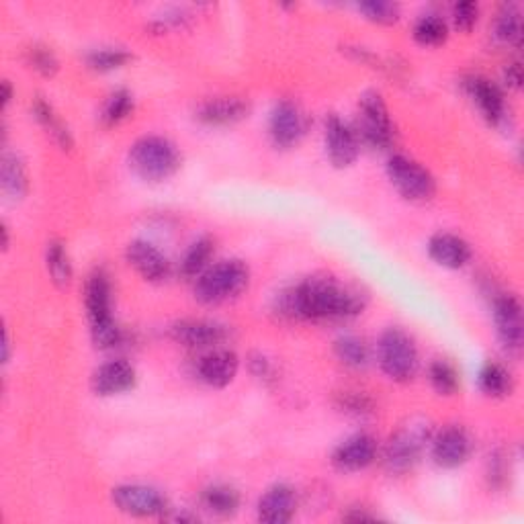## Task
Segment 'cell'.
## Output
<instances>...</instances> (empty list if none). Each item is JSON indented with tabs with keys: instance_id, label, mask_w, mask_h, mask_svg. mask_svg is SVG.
<instances>
[{
	"instance_id": "6da1fadb",
	"label": "cell",
	"mask_w": 524,
	"mask_h": 524,
	"mask_svg": "<svg viewBox=\"0 0 524 524\" xmlns=\"http://www.w3.org/2000/svg\"><path fill=\"white\" fill-rule=\"evenodd\" d=\"M367 308V295L336 277L314 275L287 289L277 299L281 316L301 322H334L357 318Z\"/></svg>"
},
{
	"instance_id": "7a4b0ae2",
	"label": "cell",
	"mask_w": 524,
	"mask_h": 524,
	"mask_svg": "<svg viewBox=\"0 0 524 524\" xmlns=\"http://www.w3.org/2000/svg\"><path fill=\"white\" fill-rule=\"evenodd\" d=\"M84 305L91 322V336L97 348L109 351L121 344V328L111 310V283L103 271H95L84 287Z\"/></svg>"
},
{
	"instance_id": "3957f363",
	"label": "cell",
	"mask_w": 524,
	"mask_h": 524,
	"mask_svg": "<svg viewBox=\"0 0 524 524\" xmlns=\"http://www.w3.org/2000/svg\"><path fill=\"white\" fill-rule=\"evenodd\" d=\"M127 162L142 181L162 183L181 168V152L162 136H146L129 148Z\"/></svg>"
},
{
	"instance_id": "277c9868",
	"label": "cell",
	"mask_w": 524,
	"mask_h": 524,
	"mask_svg": "<svg viewBox=\"0 0 524 524\" xmlns=\"http://www.w3.org/2000/svg\"><path fill=\"white\" fill-rule=\"evenodd\" d=\"M250 269L246 262L232 258L205 269L195 281V299L203 305H220L236 299L248 289Z\"/></svg>"
},
{
	"instance_id": "5b68a950",
	"label": "cell",
	"mask_w": 524,
	"mask_h": 524,
	"mask_svg": "<svg viewBox=\"0 0 524 524\" xmlns=\"http://www.w3.org/2000/svg\"><path fill=\"white\" fill-rule=\"evenodd\" d=\"M377 359L381 371L398 383H408L418 373V348L410 334L402 328H387L377 344Z\"/></svg>"
},
{
	"instance_id": "8992f818",
	"label": "cell",
	"mask_w": 524,
	"mask_h": 524,
	"mask_svg": "<svg viewBox=\"0 0 524 524\" xmlns=\"http://www.w3.org/2000/svg\"><path fill=\"white\" fill-rule=\"evenodd\" d=\"M428 439H430V428L426 422L412 420L410 424L402 426L391 436L385 447L383 463L387 471L396 475L410 471L418 463Z\"/></svg>"
},
{
	"instance_id": "52a82bcc",
	"label": "cell",
	"mask_w": 524,
	"mask_h": 524,
	"mask_svg": "<svg viewBox=\"0 0 524 524\" xmlns=\"http://www.w3.org/2000/svg\"><path fill=\"white\" fill-rule=\"evenodd\" d=\"M387 177L408 201L424 203L436 195V181L432 174L408 156H391L387 162Z\"/></svg>"
},
{
	"instance_id": "ba28073f",
	"label": "cell",
	"mask_w": 524,
	"mask_h": 524,
	"mask_svg": "<svg viewBox=\"0 0 524 524\" xmlns=\"http://www.w3.org/2000/svg\"><path fill=\"white\" fill-rule=\"evenodd\" d=\"M357 138L375 150H387L393 144L389 109L377 91H367L359 101Z\"/></svg>"
},
{
	"instance_id": "9c48e42d",
	"label": "cell",
	"mask_w": 524,
	"mask_h": 524,
	"mask_svg": "<svg viewBox=\"0 0 524 524\" xmlns=\"http://www.w3.org/2000/svg\"><path fill=\"white\" fill-rule=\"evenodd\" d=\"M308 115L293 101H279L269 117V136L277 148H295L308 134Z\"/></svg>"
},
{
	"instance_id": "30bf717a",
	"label": "cell",
	"mask_w": 524,
	"mask_h": 524,
	"mask_svg": "<svg viewBox=\"0 0 524 524\" xmlns=\"http://www.w3.org/2000/svg\"><path fill=\"white\" fill-rule=\"evenodd\" d=\"M111 500L119 512L134 518L162 516L168 508L166 498L156 488L142 484H127L115 488L111 492Z\"/></svg>"
},
{
	"instance_id": "8fae6325",
	"label": "cell",
	"mask_w": 524,
	"mask_h": 524,
	"mask_svg": "<svg viewBox=\"0 0 524 524\" xmlns=\"http://www.w3.org/2000/svg\"><path fill=\"white\" fill-rule=\"evenodd\" d=\"M324 142H326V154L336 168H348L353 166L359 158V138L357 131L348 127L338 115H328L324 125Z\"/></svg>"
},
{
	"instance_id": "7c38bea8",
	"label": "cell",
	"mask_w": 524,
	"mask_h": 524,
	"mask_svg": "<svg viewBox=\"0 0 524 524\" xmlns=\"http://www.w3.org/2000/svg\"><path fill=\"white\" fill-rule=\"evenodd\" d=\"M473 451V441L465 428L449 426L436 434L432 441V459L443 469H457L467 463Z\"/></svg>"
},
{
	"instance_id": "4fadbf2b",
	"label": "cell",
	"mask_w": 524,
	"mask_h": 524,
	"mask_svg": "<svg viewBox=\"0 0 524 524\" xmlns=\"http://www.w3.org/2000/svg\"><path fill=\"white\" fill-rule=\"evenodd\" d=\"M463 84H465V93L477 105L479 113H482V117L490 125L498 127L506 121L504 95L492 80H488L486 76H469L465 78Z\"/></svg>"
},
{
	"instance_id": "5bb4252c",
	"label": "cell",
	"mask_w": 524,
	"mask_h": 524,
	"mask_svg": "<svg viewBox=\"0 0 524 524\" xmlns=\"http://www.w3.org/2000/svg\"><path fill=\"white\" fill-rule=\"evenodd\" d=\"M494 324L506 351H520L524 338L522 308L514 295H500L494 299Z\"/></svg>"
},
{
	"instance_id": "9a60e30c",
	"label": "cell",
	"mask_w": 524,
	"mask_h": 524,
	"mask_svg": "<svg viewBox=\"0 0 524 524\" xmlns=\"http://www.w3.org/2000/svg\"><path fill=\"white\" fill-rule=\"evenodd\" d=\"M170 336L187 348H215L228 338L226 326L209 320H181L170 326Z\"/></svg>"
},
{
	"instance_id": "2e32d148",
	"label": "cell",
	"mask_w": 524,
	"mask_h": 524,
	"mask_svg": "<svg viewBox=\"0 0 524 524\" xmlns=\"http://www.w3.org/2000/svg\"><path fill=\"white\" fill-rule=\"evenodd\" d=\"M377 449V441L371 434H355L336 447L332 463L338 471L344 473L363 471L377 459Z\"/></svg>"
},
{
	"instance_id": "e0dca14e",
	"label": "cell",
	"mask_w": 524,
	"mask_h": 524,
	"mask_svg": "<svg viewBox=\"0 0 524 524\" xmlns=\"http://www.w3.org/2000/svg\"><path fill=\"white\" fill-rule=\"evenodd\" d=\"M125 258L129 262V267H134L138 275L150 283H160L170 273L168 258L154 244L146 240L129 242L125 250Z\"/></svg>"
},
{
	"instance_id": "ac0fdd59",
	"label": "cell",
	"mask_w": 524,
	"mask_h": 524,
	"mask_svg": "<svg viewBox=\"0 0 524 524\" xmlns=\"http://www.w3.org/2000/svg\"><path fill=\"white\" fill-rule=\"evenodd\" d=\"M136 369L127 361H109L101 365L91 379V387L101 398L121 396V393L134 389Z\"/></svg>"
},
{
	"instance_id": "d6986e66",
	"label": "cell",
	"mask_w": 524,
	"mask_h": 524,
	"mask_svg": "<svg viewBox=\"0 0 524 524\" xmlns=\"http://www.w3.org/2000/svg\"><path fill=\"white\" fill-rule=\"evenodd\" d=\"M297 496L291 486L277 484L258 500V520L267 524H285L295 516Z\"/></svg>"
},
{
	"instance_id": "ffe728a7",
	"label": "cell",
	"mask_w": 524,
	"mask_h": 524,
	"mask_svg": "<svg viewBox=\"0 0 524 524\" xmlns=\"http://www.w3.org/2000/svg\"><path fill=\"white\" fill-rule=\"evenodd\" d=\"M428 254L439 267L457 271V269H463L471 260V246L455 234L441 232L430 238Z\"/></svg>"
},
{
	"instance_id": "44dd1931",
	"label": "cell",
	"mask_w": 524,
	"mask_h": 524,
	"mask_svg": "<svg viewBox=\"0 0 524 524\" xmlns=\"http://www.w3.org/2000/svg\"><path fill=\"white\" fill-rule=\"evenodd\" d=\"M238 369H240V361L232 351H213L201 357L197 363L199 379L215 389L230 385L236 379Z\"/></svg>"
},
{
	"instance_id": "7402d4cb",
	"label": "cell",
	"mask_w": 524,
	"mask_h": 524,
	"mask_svg": "<svg viewBox=\"0 0 524 524\" xmlns=\"http://www.w3.org/2000/svg\"><path fill=\"white\" fill-rule=\"evenodd\" d=\"M250 113L248 101L240 97H217L205 101L197 109V119L205 125L222 127V125H234L242 119H246Z\"/></svg>"
},
{
	"instance_id": "603a6c76",
	"label": "cell",
	"mask_w": 524,
	"mask_h": 524,
	"mask_svg": "<svg viewBox=\"0 0 524 524\" xmlns=\"http://www.w3.org/2000/svg\"><path fill=\"white\" fill-rule=\"evenodd\" d=\"M0 185H3V193L13 201H19L27 195L29 177H27L25 162L21 160L19 154L13 152L3 154V162H0Z\"/></svg>"
},
{
	"instance_id": "cb8c5ba5",
	"label": "cell",
	"mask_w": 524,
	"mask_h": 524,
	"mask_svg": "<svg viewBox=\"0 0 524 524\" xmlns=\"http://www.w3.org/2000/svg\"><path fill=\"white\" fill-rule=\"evenodd\" d=\"M494 39L502 43V46H522V19L516 5L500 7L494 21Z\"/></svg>"
},
{
	"instance_id": "d4e9b609",
	"label": "cell",
	"mask_w": 524,
	"mask_h": 524,
	"mask_svg": "<svg viewBox=\"0 0 524 524\" xmlns=\"http://www.w3.org/2000/svg\"><path fill=\"white\" fill-rule=\"evenodd\" d=\"M33 113L35 119L41 123V127L48 131V134L54 138V142L64 148L70 150L72 148V134L68 131V127L62 123V119L56 115V111L52 109L50 103H46L43 99H35L33 103Z\"/></svg>"
},
{
	"instance_id": "484cf974",
	"label": "cell",
	"mask_w": 524,
	"mask_h": 524,
	"mask_svg": "<svg viewBox=\"0 0 524 524\" xmlns=\"http://www.w3.org/2000/svg\"><path fill=\"white\" fill-rule=\"evenodd\" d=\"M203 506L215 516H234L240 508V494L230 486H211L203 492Z\"/></svg>"
},
{
	"instance_id": "4316f807",
	"label": "cell",
	"mask_w": 524,
	"mask_h": 524,
	"mask_svg": "<svg viewBox=\"0 0 524 524\" xmlns=\"http://www.w3.org/2000/svg\"><path fill=\"white\" fill-rule=\"evenodd\" d=\"M447 35H449V27L441 15L428 13L414 23V39L420 43V46L426 48L441 46V43L447 41Z\"/></svg>"
},
{
	"instance_id": "83f0119b",
	"label": "cell",
	"mask_w": 524,
	"mask_h": 524,
	"mask_svg": "<svg viewBox=\"0 0 524 524\" xmlns=\"http://www.w3.org/2000/svg\"><path fill=\"white\" fill-rule=\"evenodd\" d=\"M479 389L490 398L510 396L512 377L500 363H486L479 371Z\"/></svg>"
},
{
	"instance_id": "f1b7e54d",
	"label": "cell",
	"mask_w": 524,
	"mask_h": 524,
	"mask_svg": "<svg viewBox=\"0 0 524 524\" xmlns=\"http://www.w3.org/2000/svg\"><path fill=\"white\" fill-rule=\"evenodd\" d=\"M334 353L338 361L351 369H365L369 363V348L367 344L357 336H340L334 342Z\"/></svg>"
},
{
	"instance_id": "f546056e",
	"label": "cell",
	"mask_w": 524,
	"mask_h": 524,
	"mask_svg": "<svg viewBox=\"0 0 524 524\" xmlns=\"http://www.w3.org/2000/svg\"><path fill=\"white\" fill-rule=\"evenodd\" d=\"M46 265L52 281L58 287H68L72 281V262L62 242H50L46 252Z\"/></svg>"
},
{
	"instance_id": "4dcf8cb0",
	"label": "cell",
	"mask_w": 524,
	"mask_h": 524,
	"mask_svg": "<svg viewBox=\"0 0 524 524\" xmlns=\"http://www.w3.org/2000/svg\"><path fill=\"white\" fill-rule=\"evenodd\" d=\"M213 254V240L209 236H203L199 238L197 242L191 244V248L185 252L183 260H181V273L187 277V279H193V277H199L207 262Z\"/></svg>"
},
{
	"instance_id": "1f68e13d",
	"label": "cell",
	"mask_w": 524,
	"mask_h": 524,
	"mask_svg": "<svg viewBox=\"0 0 524 524\" xmlns=\"http://www.w3.org/2000/svg\"><path fill=\"white\" fill-rule=\"evenodd\" d=\"M428 379L434 391L441 393V396H453V393L459 389L457 369L449 361H443V359H436L430 363Z\"/></svg>"
},
{
	"instance_id": "d6a6232c",
	"label": "cell",
	"mask_w": 524,
	"mask_h": 524,
	"mask_svg": "<svg viewBox=\"0 0 524 524\" xmlns=\"http://www.w3.org/2000/svg\"><path fill=\"white\" fill-rule=\"evenodd\" d=\"M131 111H134V97H131L129 91L119 89L107 99L103 113H101V119L107 127H113V125H119L121 121H125L131 115Z\"/></svg>"
},
{
	"instance_id": "836d02e7",
	"label": "cell",
	"mask_w": 524,
	"mask_h": 524,
	"mask_svg": "<svg viewBox=\"0 0 524 524\" xmlns=\"http://www.w3.org/2000/svg\"><path fill=\"white\" fill-rule=\"evenodd\" d=\"M131 58L134 56L123 48H101L86 56V64L97 72H111V70L123 68L127 62H131Z\"/></svg>"
},
{
	"instance_id": "e575fe53",
	"label": "cell",
	"mask_w": 524,
	"mask_h": 524,
	"mask_svg": "<svg viewBox=\"0 0 524 524\" xmlns=\"http://www.w3.org/2000/svg\"><path fill=\"white\" fill-rule=\"evenodd\" d=\"M359 11L369 21L379 25H393L400 19V5L387 3V0H369V3H361Z\"/></svg>"
},
{
	"instance_id": "d590c367",
	"label": "cell",
	"mask_w": 524,
	"mask_h": 524,
	"mask_svg": "<svg viewBox=\"0 0 524 524\" xmlns=\"http://www.w3.org/2000/svg\"><path fill=\"white\" fill-rule=\"evenodd\" d=\"M27 64L41 76H54L60 68L56 54L46 46H33L27 50Z\"/></svg>"
},
{
	"instance_id": "8d00e7d4",
	"label": "cell",
	"mask_w": 524,
	"mask_h": 524,
	"mask_svg": "<svg viewBox=\"0 0 524 524\" xmlns=\"http://www.w3.org/2000/svg\"><path fill=\"white\" fill-rule=\"evenodd\" d=\"M453 25L463 31V33H469L477 19H479V7L475 3H459L453 7Z\"/></svg>"
},
{
	"instance_id": "74e56055",
	"label": "cell",
	"mask_w": 524,
	"mask_h": 524,
	"mask_svg": "<svg viewBox=\"0 0 524 524\" xmlns=\"http://www.w3.org/2000/svg\"><path fill=\"white\" fill-rule=\"evenodd\" d=\"M342 408H344V412L357 414V416L371 412L369 400L363 398V396H359V393H351V396H344V398H342Z\"/></svg>"
},
{
	"instance_id": "f35d334b",
	"label": "cell",
	"mask_w": 524,
	"mask_h": 524,
	"mask_svg": "<svg viewBox=\"0 0 524 524\" xmlns=\"http://www.w3.org/2000/svg\"><path fill=\"white\" fill-rule=\"evenodd\" d=\"M250 371L252 375H256L258 379H269L273 375V367H271V361L267 357L262 355H252L250 357Z\"/></svg>"
},
{
	"instance_id": "ab89813d",
	"label": "cell",
	"mask_w": 524,
	"mask_h": 524,
	"mask_svg": "<svg viewBox=\"0 0 524 524\" xmlns=\"http://www.w3.org/2000/svg\"><path fill=\"white\" fill-rule=\"evenodd\" d=\"M504 82H506L508 89H512V91H518V89H520V86H522V68H520L518 62L510 64V66L504 70Z\"/></svg>"
},
{
	"instance_id": "60d3db41",
	"label": "cell",
	"mask_w": 524,
	"mask_h": 524,
	"mask_svg": "<svg viewBox=\"0 0 524 524\" xmlns=\"http://www.w3.org/2000/svg\"><path fill=\"white\" fill-rule=\"evenodd\" d=\"M11 101H13V86H11L9 80H5V82H3V105L9 107Z\"/></svg>"
},
{
	"instance_id": "b9f144b4",
	"label": "cell",
	"mask_w": 524,
	"mask_h": 524,
	"mask_svg": "<svg viewBox=\"0 0 524 524\" xmlns=\"http://www.w3.org/2000/svg\"><path fill=\"white\" fill-rule=\"evenodd\" d=\"M11 359V340H9V332H5V340H3V363H9Z\"/></svg>"
},
{
	"instance_id": "7bdbcfd3",
	"label": "cell",
	"mask_w": 524,
	"mask_h": 524,
	"mask_svg": "<svg viewBox=\"0 0 524 524\" xmlns=\"http://www.w3.org/2000/svg\"><path fill=\"white\" fill-rule=\"evenodd\" d=\"M0 234H3V248L9 250V228L3 226V230H0Z\"/></svg>"
}]
</instances>
